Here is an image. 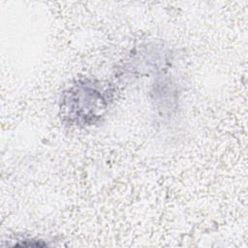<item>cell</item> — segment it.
Here are the masks:
<instances>
[{
    "label": "cell",
    "instance_id": "1",
    "mask_svg": "<svg viewBox=\"0 0 248 248\" xmlns=\"http://www.w3.org/2000/svg\"><path fill=\"white\" fill-rule=\"evenodd\" d=\"M108 92L98 84L85 81L78 82L63 96L61 109L65 117L75 125L92 124L107 109L109 99Z\"/></svg>",
    "mask_w": 248,
    "mask_h": 248
}]
</instances>
